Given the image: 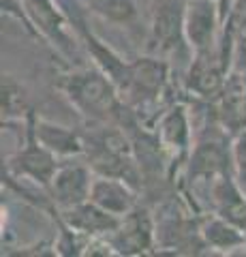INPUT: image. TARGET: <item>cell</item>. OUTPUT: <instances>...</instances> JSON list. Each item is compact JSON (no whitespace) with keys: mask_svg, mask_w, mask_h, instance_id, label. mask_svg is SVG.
<instances>
[{"mask_svg":"<svg viewBox=\"0 0 246 257\" xmlns=\"http://www.w3.org/2000/svg\"><path fill=\"white\" fill-rule=\"evenodd\" d=\"M186 7L182 0H163L156 9L152 30H150V52L154 54H173L184 47Z\"/></svg>","mask_w":246,"mask_h":257,"instance_id":"obj_4","label":"cell"},{"mask_svg":"<svg viewBox=\"0 0 246 257\" xmlns=\"http://www.w3.org/2000/svg\"><path fill=\"white\" fill-rule=\"evenodd\" d=\"M244 189L231 178V174H223L212 182V199L216 206V214L229 223L246 229V199Z\"/></svg>","mask_w":246,"mask_h":257,"instance_id":"obj_12","label":"cell"},{"mask_svg":"<svg viewBox=\"0 0 246 257\" xmlns=\"http://www.w3.org/2000/svg\"><path fill=\"white\" fill-rule=\"evenodd\" d=\"M92 167L84 163H65L58 165L56 174L47 187V193L54 199L60 210L65 208H73L77 204L90 199V189H92Z\"/></svg>","mask_w":246,"mask_h":257,"instance_id":"obj_6","label":"cell"},{"mask_svg":"<svg viewBox=\"0 0 246 257\" xmlns=\"http://www.w3.org/2000/svg\"><path fill=\"white\" fill-rule=\"evenodd\" d=\"M28 20L50 37L54 43L67 47V22L52 0H22Z\"/></svg>","mask_w":246,"mask_h":257,"instance_id":"obj_15","label":"cell"},{"mask_svg":"<svg viewBox=\"0 0 246 257\" xmlns=\"http://www.w3.org/2000/svg\"><path fill=\"white\" fill-rule=\"evenodd\" d=\"M58 214L60 221H65L71 229L82 236H103V234L109 236L120 225V216L103 210L92 199H86V202L73 208H65Z\"/></svg>","mask_w":246,"mask_h":257,"instance_id":"obj_7","label":"cell"},{"mask_svg":"<svg viewBox=\"0 0 246 257\" xmlns=\"http://www.w3.org/2000/svg\"><path fill=\"white\" fill-rule=\"evenodd\" d=\"M231 157H233V167H235V180L246 191V133H242L235 140Z\"/></svg>","mask_w":246,"mask_h":257,"instance_id":"obj_19","label":"cell"},{"mask_svg":"<svg viewBox=\"0 0 246 257\" xmlns=\"http://www.w3.org/2000/svg\"><path fill=\"white\" fill-rule=\"evenodd\" d=\"M235 62L240 71L246 69V20L242 22L240 30H237V37H235Z\"/></svg>","mask_w":246,"mask_h":257,"instance_id":"obj_20","label":"cell"},{"mask_svg":"<svg viewBox=\"0 0 246 257\" xmlns=\"http://www.w3.org/2000/svg\"><path fill=\"white\" fill-rule=\"evenodd\" d=\"M156 227L148 208L135 206L109 234V244L118 255H144L154 248Z\"/></svg>","mask_w":246,"mask_h":257,"instance_id":"obj_3","label":"cell"},{"mask_svg":"<svg viewBox=\"0 0 246 257\" xmlns=\"http://www.w3.org/2000/svg\"><path fill=\"white\" fill-rule=\"evenodd\" d=\"M58 86L73 103V107L88 120L103 124L116 122L120 126H129L133 122L120 90L99 67L62 75Z\"/></svg>","mask_w":246,"mask_h":257,"instance_id":"obj_1","label":"cell"},{"mask_svg":"<svg viewBox=\"0 0 246 257\" xmlns=\"http://www.w3.org/2000/svg\"><path fill=\"white\" fill-rule=\"evenodd\" d=\"M229 163H233V157L229 155V148L218 140H201L190 155L188 178L190 180H214L223 174H229Z\"/></svg>","mask_w":246,"mask_h":257,"instance_id":"obj_9","label":"cell"},{"mask_svg":"<svg viewBox=\"0 0 246 257\" xmlns=\"http://www.w3.org/2000/svg\"><path fill=\"white\" fill-rule=\"evenodd\" d=\"M58 157L52 155L35 133V111H30L26 118V144L15 152L9 161V174L15 178H30L39 182L43 189L50 187L54 174L58 170Z\"/></svg>","mask_w":246,"mask_h":257,"instance_id":"obj_2","label":"cell"},{"mask_svg":"<svg viewBox=\"0 0 246 257\" xmlns=\"http://www.w3.org/2000/svg\"><path fill=\"white\" fill-rule=\"evenodd\" d=\"M227 64L214 52H195V60L188 71V90L197 92L199 96H214L223 90Z\"/></svg>","mask_w":246,"mask_h":257,"instance_id":"obj_10","label":"cell"},{"mask_svg":"<svg viewBox=\"0 0 246 257\" xmlns=\"http://www.w3.org/2000/svg\"><path fill=\"white\" fill-rule=\"evenodd\" d=\"M90 199L97 206H101L103 210L120 216V219L137 206L135 187H131V184L122 178H112V176H99V178L92 182Z\"/></svg>","mask_w":246,"mask_h":257,"instance_id":"obj_11","label":"cell"},{"mask_svg":"<svg viewBox=\"0 0 246 257\" xmlns=\"http://www.w3.org/2000/svg\"><path fill=\"white\" fill-rule=\"evenodd\" d=\"M3 120H15V118H28L30 109V94L26 86L20 84L13 75H3Z\"/></svg>","mask_w":246,"mask_h":257,"instance_id":"obj_17","label":"cell"},{"mask_svg":"<svg viewBox=\"0 0 246 257\" xmlns=\"http://www.w3.org/2000/svg\"><path fill=\"white\" fill-rule=\"evenodd\" d=\"M165 84H167V62L146 56V58L131 62V75L122 99L126 96L131 105H146L158 99Z\"/></svg>","mask_w":246,"mask_h":257,"instance_id":"obj_5","label":"cell"},{"mask_svg":"<svg viewBox=\"0 0 246 257\" xmlns=\"http://www.w3.org/2000/svg\"><path fill=\"white\" fill-rule=\"evenodd\" d=\"M199 236L203 238V242L208 246L220 248V251H229L244 244V229L237 225L229 223L223 216H214L203 223V227L199 229Z\"/></svg>","mask_w":246,"mask_h":257,"instance_id":"obj_16","label":"cell"},{"mask_svg":"<svg viewBox=\"0 0 246 257\" xmlns=\"http://www.w3.org/2000/svg\"><path fill=\"white\" fill-rule=\"evenodd\" d=\"M35 133L37 140L56 157H77L86 150V142L73 128L60 126L45 118L35 116Z\"/></svg>","mask_w":246,"mask_h":257,"instance_id":"obj_13","label":"cell"},{"mask_svg":"<svg viewBox=\"0 0 246 257\" xmlns=\"http://www.w3.org/2000/svg\"><path fill=\"white\" fill-rule=\"evenodd\" d=\"M216 5L214 0H190L186 5L184 30L186 41L195 52L214 50V35H216Z\"/></svg>","mask_w":246,"mask_h":257,"instance_id":"obj_8","label":"cell"},{"mask_svg":"<svg viewBox=\"0 0 246 257\" xmlns=\"http://www.w3.org/2000/svg\"><path fill=\"white\" fill-rule=\"evenodd\" d=\"M92 9L109 22L131 24L137 18V7L133 0H90Z\"/></svg>","mask_w":246,"mask_h":257,"instance_id":"obj_18","label":"cell"},{"mask_svg":"<svg viewBox=\"0 0 246 257\" xmlns=\"http://www.w3.org/2000/svg\"><path fill=\"white\" fill-rule=\"evenodd\" d=\"M156 135H158V140H161L163 150L180 161L188 152V144H190V124H188L186 109L182 105L171 107L167 114L161 118Z\"/></svg>","mask_w":246,"mask_h":257,"instance_id":"obj_14","label":"cell"}]
</instances>
